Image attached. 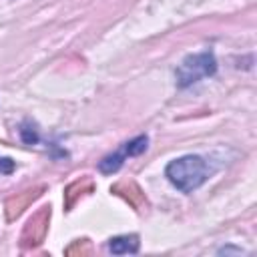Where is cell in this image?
<instances>
[{"mask_svg":"<svg viewBox=\"0 0 257 257\" xmlns=\"http://www.w3.org/2000/svg\"><path fill=\"white\" fill-rule=\"evenodd\" d=\"M165 175L181 193H193L209 179V165L199 155H185L171 161L165 169Z\"/></svg>","mask_w":257,"mask_h":257,"instance_id":"cell-1","label":"cell"},{"mask_svg":"<svg viewBox=\"0 0 257 257\" xmlns=\"http://www.w3.org/2000/svg\"><path fill=\"white\" fill-rule=\"evenodd\" d=\"M217 72V60L213 52H197L183 58V62L177 68V84L189 86L197 82L203 76H213Z\"/></svg>","mask_w":257,"mask_h":257,"instance_id":"cell-2","label":"cell"},{"mask_svg":"<svg viewBox=\"0 0 257 257\" xmlns=\"http://www.w3.org/2000/svg\"><path fill=\"white\" fill-rule=\"evenodd\" d=\"M139 237L137 235H118V237H112L110 243H108V249L110 253L114 255H124V253H137L139 251Z\"/></svg>","mask_w":257,"mask_h":257,"instance_id":"cell-3","label":"cell"},{"mask_svg":"<svg viewBox=\"0 0 257 257\" xmlns=\"http://www.w3.org/2000/svg\"><path fill=\"white\" fill-rule=\"evenodd\" d=\"M124 163V153H114V155H108L104 157L100 163H98V171L100 173H106V175H112L116 173Z\"/></svg>","mask_w":257,"mask_h":257,"instance_id":"cell-4","label":"cell"},{"mask_svg":"<svg viewBox=\"0 0 257 257\" xmlns=\"http://www.w3.org/2000/svg\"><path fill=\"white\" fill-rule=\"evenodd\" d=\"M147 147H149L147 135H139L133 141L124 143V157H139V155H143L147 151Z\"/></svg>","mask_w":257,"mask_h":257,"instance_id":"cell-5","label":"cell"},{"mask_svg":"<svg viewBox=\"0 0 257 257\" xmlns=\"http://www.w3.org/2000/svg\"><path fill=\"white\" fill-rule=\"evenodd\" d=\"M20 139H22L26 145H36V143H38V133H36L32 126L24 124V126L20 128Z\"/></svg>","mask_w":257,"mask_h":257,"instance_id":"cell-6","label":"cell"},{"mask_svg":"<svg viewBox=\"0 0 257 257\" xmlns=\"http://www.w3.org/2000/svg\"><path fill=\"white\" fill-rule=\"evenodd\" d=\"M14 161L12 159H0V173H12Z\"/></svg>","mask_w":257,"mask_h":257,"instance_id":"cell-7","label":"cell"},{"mask_svg":"<svg viewBox=\"0 0 257 257\" xmlns=\"http://www.w3.org/2000/svg\"><path fill=\"white\" fill-rule=\"evenodd\" d=\"M221 253L227 255V253H243V251H241V249H235V247H223V249H219V255H221Z\"/></svg>","mask_w":257,"mask_h":257,"instance_id":"cell-8","label":"cell"}]
</instances>
